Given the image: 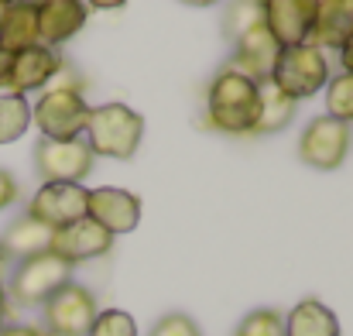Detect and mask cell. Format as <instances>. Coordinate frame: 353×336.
Returning a JSON list of instances; mask_svg holds the SVG:
<instances>
[{"mask_svg":"<svg viewBox=\"0 0 353 336\" xmlns=\"http://www.w3.org/2000/svg\"><path fill=\"white\" fill-rule=\"evenodd\" d=\"M182 3H189V7H213L216 0H182Z\"/></svg>","mask_w":353,"mask_h":336,"instance_id":"836d02e7","label":"cell"},{"mask_svg":"<svg viewBox=\"0 0 353 336\" xmlns=\"http://www.w3.org/2000/svg\"><path fill=\"white\" fill-rule=\"evenodd\" d=\"M7 3H17V0H7Z\"/></svg>","mask_w":353,"mask_h":336,"instance_id":"d590c367","label":"cell"},{"mask_svg":"<svg viewBox=\"0 0 353 336\" xmlns=\"http://www.w3.org/2000/svg\"><path fill=\"white\" fill-rule=\"evenodd\" d=\"M340 62H343V72H353V34L347 38V45L340 48Z\"/></svg>","mask_w":353,"mask_h":336,"instance_id":"f1b7e54d","label":"cell"},{"mask_svg":"<svg viewBox=\"0 0 353 336\" xmlns=\"http://www.w3.org/2000/svg\"><path fill=\"white\" fill-rule=\"evenodd\" d=\"M3 14H7V0H0V21H3Z\"/></svg>","mask_w":353,"mask_h":336,"instance_id":"e575fe53","label":"cell"},{"mask_svg":"<svg viewBox=\"0 0 353 336\" xmlns=\"http://www.w3.org/2000/svg\"><path fill=\"white\" fill-rule=\"evenodd\" d=\"M257 24H264V0H230V7L223 14V34L230 41L243 38Z\"/></svg>","mask_w":353,"mask_h":336,"instance_id":"7402d4cb","label":"cell"},{"mask_svg":"<svg viewBox=\"0 0 353 336\" xmlns=\"http://www.w3.org/2000/svg\"><path fill=\"white\" fill-rule=\"evenodd\" d=\"M316 3L319 0H264V24L281 48L305 45L316 17Z\"/></svg>","mask_w":353,"mask_h":336,"instance_id":"5bb4252c","label":"cell"},{"mask_svg":"<svg viewBox=\"0 0 353 336\" xmlns=\"http://www.w3.org/2000/svg\"><path fill=\"white\" fill-rule=\"evenodd\" d=\"M257 107H261L257 83H250L247 76H240L234 69H220V76L213 79L210 97H206L210 123L227 134H254Z\"/></svg>","mask_w":353,"mask_h":336,"instance_id":"6da1fadb","label":"cell"},{"mask_svg":"<svg viewBox=\"0 0 353 336\" xmlns=\"http://www.w3.org/2000/svg\"><path fill=\"white\" fill-rule=\"evenodd\" d=\"M34 3H41V0H34Z\"/></svg>","mask_w":353,"mask_h":336,"instance_id":"8d00e7d4","label":"cell"},{"mask_svg":"<svg viewBox=\"0 0 353 336\" xmlns=\"http://www.w3.org/2000/svg\"><path fill=\"white\" fill-rule=\"evenodd\" d=\"M271 83L299 103L305 97H316L330 83V62L312 45H285L278 48V59L271 66Z\"/></svg>","mask_w":353,"mask_h":336,"instance_id":"3957f363","label":"cell"},{"mask_svg":"<svg viewBox=\"0 0 353 336\" xmlns=\"http://www.w3.org/2000/svg\"><path fill=\"white\" fill-rule=\"evenodd\" d=\"M110 247H114V233H110V230H103L97 220L83 217V220H76V224L55 230V233H52V247H48V250H52V254H59L62 261H69V264L76 268L79 261L103 257Z\"/></svg>","mask_w":353,"mask_h":336,"instance_id":"30bf717a","label":"cell"},{"mask_svg":"<svg viewBox=\"0 0 353 336\" xmlns=\"http://www.w3.org/2000/svg\"><path fill=\"white\" fill-rule=\"evenodd\" d=\"M38 41V7L34 0H17L7 3V14L0 21V48L7 55H17L24 48H34Z\"/></svg>","mask_w":353,"mask_h":336,"instance_id":"e0dca14e","label":"cell"},{"mask_svg":"<svg viewBox=\"0 0 353 336\" xmlns=\"http://www.w3.org/2000/svg\"><path fill=\"white\" fill-rule=\"evenodd\" d=\"M7 261H10V257H7V250H3V244H0V278H3V271H7Z\"/></svg>","mask_w":353,"mask_h":336,"instance_id":"d6a6232c","label":"cell"},{"mask_svg":"<svg viewBox=\"0 0 353 336\" xmlns=\"http://www.w3.org/2000/svg\"><path fill=\"white\" fill-rule=\"evenodd\" d=\"M34 7H38V41L48 48L79 34L90 17V7L83 0H41Z\"/></svg>","mask_w":353,"mask_h":336,"instance_id":"9a60e30c","label":"cell"},{"mask_svg":"<svg viewBox=\"0 0 353 336\" xmlns=\"http://www.w3.org/2000/svg\"><path fill=\"white\" fill-rule=\"evenodd\" d=\"M69 281H72V264L45 250V254L17 261L10 285H7V299H14L17 306H45Z\"/></svg>","mask_w":353,"mask_h":336,"instance_id":"277c9868","label":"cell"},{"mask_svg":"<svg viewBox=\"0 0 353 336\" xmlns=\"http://www.w3.org/2000/svg\"><path fill=\"white\" fill-rule=\"evenodd\" d=\"M353 34V0H319L305 45L312 48H343Z\"/></svg>","mask_w":353,"mask_h":336,"instance_id":"2e32d148","label":"cell"},{"mask_svg":"<svg viewBox=\"0 0 353 336\" xmlns=\"http://www.w3.org/2000/svg\"><path fill=\"white\" fill-rule=\"evenodd\" d=\"M257 93H261V107H257L254 134H278L281 127H288V123H292L295 107H299L292 97H285L271 79H264V83L257 86Z\"/></svg>","mask_w":353,"mask_h":336,"instance_id":"ffe728a7","label":"cell"},{"mask_svg":"<svg viewBox=\"0 0 353 336\" xmlns=\"http://www.w3.org/2000/svg\"><path fill=\"white\" fill-rule=\"evenodd\" d=\"M83 3H86V7H100V10H117L127 0H83Z\"/></svg>","mask_w":353,"mask_h":336,"instance_id":"4dcf8cb0","label":"cell"},{"mask_svg":"<svg viewBox=\"0 0 353 336\" xmlns=\"http://www.w3.org/2000/svg\"><path fill=\"white\" fill-rule=\"evenodd\" d=\"M17 196H21L17 179H14L7 168H0V213H3L7 206H14V203H17Z\"/></svg>","mask_w":353,"mask_h":336,"instance_id":"4316f807","label":"cell"},{"mask_svg":"<svg viewBox=\"0 0 353 336\" xmlns=\"http://www.w3.org/2000/svg\"><path fill=\"white\" fill-rule=\"evenodd\" d=\"M100 306L97 295L76 281L62 285L48 302H45V326L48 336H86L93 319H97Z\"/></svg>","mask_w":353,"mask_h":336,"instance_id":"52a82bcc","label":"cell"},{"mask_svg":"<svg viewBox=\"0 0 353 336\" xmlns=\"http://www.w3.org/2000/svg\"><path fill=\"white\" fill-rule=\"evenodd\" d=\"M86 217L97 220L103 230H110L114 237L130 233L141 220V199L127 189H117V186H100V189H90Z\"/></svg>","mask_w":353,"mask_h":336,"instance_id":"8fae6325","label":"cell"},{"mask_svg":"<svg viewBox=\"0 0 353 336\" xmlns=\"http://www.w3.org/2000/svg\"><path fill=\"white\" fill-rule=\"evenodd\" d=\"M31 120L41 130V137H48V141H72V137H79L86 130L90 107H86V100H83L79 90H72V86H52L34 103Z\"/></svg>","mask_w":353,"mask_h":336,"instance_id":"5b68a950","label":"cell"},{"mask_svg":"<svg viewBox=\"0 0 353 336\" xmlns=\"http://www.w3.org/2000/svg\"><path fill=\"white\" fill-rule=\"evenodd\" d=\"M7 323V292H3V285H0V326Z\"/></svg>","mask_w":353,"mask_h":336,"instance_id":"1f68e13d","label":"cell"},{"mask_svg":"<svg viewBox=\"0 0 353 336\" xmlns=\"http://www.w3.org/2000/svg\"><path fill=\"white\" fill-rule=\"evenodd\" d=\"M278 41H274V34L268 31V24H257L254 31H247L243 38H236L234 41V59L227 62V69H234L240 76H247L250 83H264V79H271V66H274V59H278Z\"/></svg>","mask_w":353,"mask_h":336,"instance_id":"7c38bea8","label":"cell"},{"mask_svg":"<svg viewBox=\"0 0 353 336\" xmlns=\"http://www.w3.org/2000/svg\"><path fill=\"white\" fill-rule=\"evenodd\" d=\"M234 336H285V316L278 309H254L240 319Z\"/></svg>","mask_w":353,"mask_h":336,"instance_id":"cb8c5ba5","label":"cell"},{"mask_svg":"<svg viewBox=\"0 0 353 336\" xmlns=\"http://www.w3.org/2000/svg\"><path fill=\"white\" fill-rule=\"evenodd\" d=\"M31 127V107L17 93H0V144H14Z\"/></svg>","mask_w":353,"mask_h":336,"instance_id":"44dd1931","label":"cell"},{"mask_svg":"<svg viewBox=\"0 0 353 336\" xmlns=\"http://www.w3.org/2000/svg\"><path fill=\"white\" fill-rule=\"evenodd\" d=\"M7 76H10V55L0 48V90H7Z\"/></svg>","mask_w":353,"mask_h":336,"instance_id":"f546056e","label":"cell"},{"mask_svg":"<svg viewBox=\"0 0 353 336\" xmlns=\"http://www.w3.org/2000/svg\"><path fill=\"white\" fill-rule=\"evenodd\" d=\"M285 336H340V319L319 299H302L285 316Z\"/></svg>","mask_w":353,"mask_h":336,"instance_id":"ac0fdd59","label":"cell"},{"mask_svg":"<svg viewBox=\"0 0 353 336\" xmlns=\"http://www.w3.org/2000/svg\"><path fill=\"white\" fill-rule=\"evenodd\" d=\"M148 336H203V333H199V326H196L192 316H185V313H168V316H161V319L151 326Z\"/></svg>","mask_w":353,"mask_h":336,"instance_id":"484cf974","label":"cell"},{"mask_svg":"<svg viewBox=\"0 0 353 336\" xmlns=\"http://www.w3.org/2000/svg\"><path fill=\"white\" fill-rule=\"evenodd\" d=\"M86 144L93 155L103 158H134L141 137H144V120L141 113H134L127 103H103V107H90L86 120Z\"/></svg>","mask_w":353,"mask_h":336,"instance_id":"7a4b0ae2","label":"cell"},{"mask_svg":"<svg viewBox=\"0 0 353 336\" xmlns=\"http://www.w3.org/2000/svg\"><path fill=\"white\" fill-rule=\"evenodd\" d=\"M62 72V59L55 48L48 45H34V48H24L17 55H10V76H7V93H31V90H41L45 83H52L55 76Z\"/></svg>","mask_w":353,"mask_h":336,"instance_id":"4fadbf2b","label":"cell"},{"mask_svg":"<svg viewBox=\"0 0 353 336\" xmlns=\"http://www.w3.org/2000/svg\"><path fill=\"white\" fill-rule=\"evenodd\" d=\"M0 336H45L38 326H0Z\"/></svg>","mask_w":353,"mask_h":336,"instance_id":"83f0119b","label":"cell"},{"mask_svg":"<svg viewBox=\"0 0 353 336\" xmlns=\"http://www.w3.org/2000/svg\"><path fill=\"white\" fill-rule=\"evenodd\" d=\"M86 336H137V323L123 309H103V313H97Z\"/></svg>","mask_w":353,"mask_h":336,"instance_id":"d4e9b609","label":"cell"},{"mask_svg":"<svg viewBox=\"0 0 353 336\" xmlns=\"http://www.w3.org/2000/svg\"><path fill=\"white\" fill-rule=\"evenodd\" d=\"M350 141V123H343L336 117H316L299 137V158L319 172H333L347 161Z\"/></svg>","mask_w":353,"mask_h":336,"instance_id":"8992f818","label":"cell"},{"mask_svg":"<svg viewBox=\"0 0 353 336\" xmlns=\"http://www.w3.org/2000/svg\"><path fill=\"white\" fill-rule=\"evenodd\" d=\"M326 117H336L343 123L353 120V72H340L336 79H330L326 90Z\"/></svg>","mask_w":353,"mask_h":336,"instance_id":"603a6c76","label":"cell"},{"mask_svg":"<svg viewBox=\"0 0 353 336\" xmlns=\"http://www.w3.org/2000/svg\"><path fill=\"white\" fill-rule=\"evenodd\" d=\"M34 168L45 182H83L93 168V151L83 137L72 141H48L34 144Z\"/></svg>","mask_w":353,"mask_h":336,"instance_id":"ba28073f","label":"cell"},{"mask_svg":"<svg viewBox=\"0 0 353 336\" xmlns=\"http://www.w3.org/2000/svg\"><path fill=\"white\" fill-rule=\"evenodd\" d=\"M52 226L38 224L34 217H21V220H14V224L7 226V233L0 237V244H3V250H7V257H17V261H24V257H34V254H45L48 247H52Z\"/></svg>","mask_w":353,"mask_h":336,"instance_id":"d6986e66","label":"cell"},{"mask_svg":"<svg viewBox=\"0 0 353 336\" xmlns=\"http://www.w3.org/2000/svg\"><path fill=\"white\" fill-rule=\"evenodd\" d=\"M86 199L90 189L83 182H45L28 203V217H34L38 224L52 230H62L86 217Z\"/></svg>","mask_w":353,"mask_h":336,"instance_id":"9c48e42d","label":"cell"}]
</instances>
